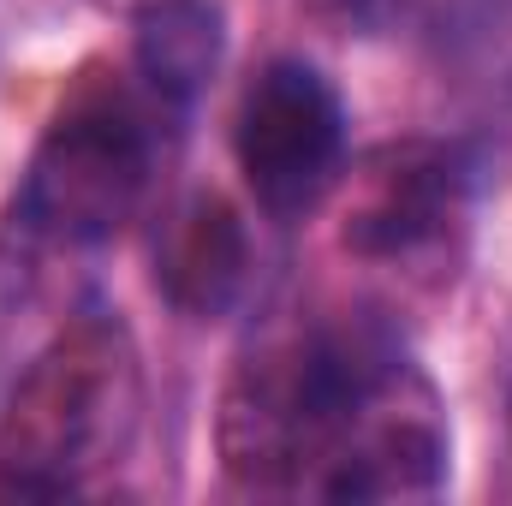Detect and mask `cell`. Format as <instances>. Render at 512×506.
I'll list each match as a JSON object with an SVG mask.
<instances>
[{
  "label": "cell",
  "mask_w": 512,
  "mask_h": 506,
  "mask_svg": "<svg viewBox=\"0 0 512 506\" xmlns=\"http://www.w3.org/2000/svg\"><path fill=\"white\" fill-rule=\"evenodd\" d=\"M143 423V364L126 322L78 316L18 376L0 417V501L90 495Z\"/></svg>",
  "instance_id": "obj_2"
},
{
  "label": "cell",
  "mask_w": 512,
  "mask_h": 506,
  "mask_svg": "<svg viewBox=\"0 0 512 506\" xmlns=\"http://www.w3.org/2000/svg\"><path fill=\"white\" fill-rule=\"evenodd\" d=\"M316 18H328V24H340V30H370V24H382L387 6L393 0H304Z\"/></svg>",
  "instance_id": "obj_8"
},
{
  "label": "cell",
  "mask_w": 512,
  "mask_h": 506,
  "mask_svg": "<svg viewBox=\"0 0 512 506\" xmlns=\"http://www.w3.org/2000/svg\"><path fill=\"white\" fill-rule=\"evenodd\" d=\"M233 155L256 203L298 221L346 179V102L310 60H268L233 114Z\"/></svg>",
  "instance_id": "obj_4"
},
{
  "label": "cell",
  "mask_w": 512,
  "mask_h": 506,
  "mask_svg": "<svg viewBox=\"0 0 512 506\" xmlns=\"http://www.w3.org/2000/svg\"><path fill=\"white\" fill-rule=\"evenodd\" d=\"M471 203V167L453 143L405 137L364 155L340 245L364 262H417L441 251Z\"/></svg>",
  "instance_id": "obj_5"
},
{
  "label": "cell",
  "mask_w": 512,
  "mask_h": 506,
  "mask_svg": "<svg viewBox=\"0 0 512 506\" xmlns=\"http://www.w3.org/2000/svg\"><path fill=\"white\" fill-rule=\"evenodd\" d=\"M405 358L382 322L304 328L256 346L227 376L215 411V447L245 489H310L334 465L376 381Z\"/></svg>",
  "instance_id": "obj_1"
},
{
  "label": "cell",
  "mask_w": 512,
  "mask_h": 506,
  "mask_svg": "<svg viewBox=\"0 0 512 506\" xmlns=\"http://www.w3.org/2000/svg\"><path fill=\"white\" fill-rule=\"evenodd\" d=\"M90 6H96V12H108V18H131V24H137V18H143V12H155L161 0H90Z\"/></svg>",
  "instance_id": "obj_9"
},
{
  "label": "cell",
  "mask_w": 512,
  "mask_h": 506,
  "mask_svg": "<svg viewBox=\"0 0 512 506\" xmlns=\"http://www.w3.org/2000/svg\"><path fill=\"white\" fill-rule=\"evenodd\" d=\"M149 102L131 84L84 78L54 108L18 185V227L30 239L102 245L143 209L155 179V149H161Z\"/></svg>",
  "instance_id": "obj_3"
},
{
  "label": "cell",
  "mask_w": 512,
  "mask_h": 506,
  "mask_svg": "<svg viewBox=\"0 0 512 506\" xmlns=\"http://www.w3.org/2000/svg\"><path fill=\"white\" fill-rule=\"evenodd\" d=\"M131 60L149 96L191 108L227 60V12L215 0H161L155 12L137 18Z\"/></svg>",
  "instance_id": "obj_7"
},
{
  "label": "cell",
  "mask_w": 512,
  "mask_h": 506,
  "mask_svg": "<svg viewBox=\"0 0 512 506\" xmlns=\"http://www.w3.org/2000/svg\"><path fill=\"white\" fill-rule=\"evenodd\" d=\"M155 292L191 316L221 322L251 286V233L221 191L179 197L155 227Z\"/></svg>",
  "instance_id": "obj_6"
}]
</instances>
